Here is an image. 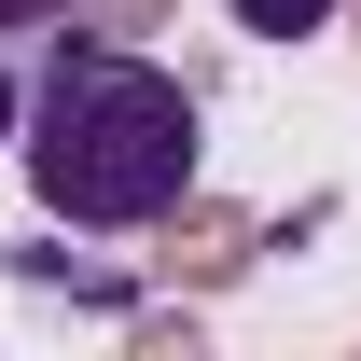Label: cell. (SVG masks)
I'll return each instance as SVG.
<instances>
[{
    "label": "cell",
    "mask_w": 361,
    "mask_h": 361,
    "mask_svg": "<svg viewBox=\"0 0 361 361\" xmlns=\"http://www.w3.org/2000/svg\"><path fill=\"white\" fill-rule=\"evenodd\" d=\"M14 126H28V70H14V28H0V153H14Z\"/></svg>",
    "instance_id": "cell-3"
},
{
    "label": "cell",
    "mask_w": 361,
    "mask_h": 361,
    "mask_svg": "<svg viewBox=\"0 0 361 361\" xmlns=\"http://www.w3.org/2000/svg\"><path fill=\"white\" fill-rule=\"evenodd\" d=\"M14 153H28V195H42L56 223L139 236V223H167L180 195H195L209 111H195L180 70H153V56H126V42H56L42 70H28Z\"/></svg>",
    "instance_id": "cell-1"
},
{
    "label": "cell",
    "mask_w": 361,
    "mask_h": 361,
    "mask_svg": "<svg viewBox=\"0 0 361 361\" xmlns=\"http://www.w3.org/2000/svg\"><path fill=\"white\" fill-rule=\"evenodd\" d=\"M236 28H250V42H319L334 0H236Z\"/></svg>",
    "instance_id": "cell-2"
},
{
    "label": "cell",
    "mask_w": 361,
    "mask_h": 361,
    "mask_svg": "<svg viewBox=\"0 0 361 361\" xmlns=\"http://www.w3.org/2000/svg\"><path fill=\"white\" fill-rule=\"evenodd\" d=\"M56 14H70V0H0V28H14V42H28V28H56Z\"/></svg>",
    "instance_id": "cell-4"
}]
</instances>
